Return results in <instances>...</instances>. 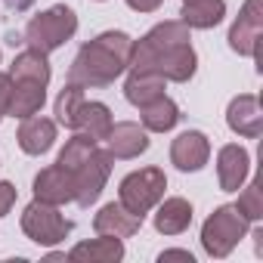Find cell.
I'll use <instances>...</instances> for the list:
<instances>
[{
    "mask_svg": "<svg viewBox=\"0 0 263 263\" xmlns=\"http://www.w3.org/2000/svg\"><path fill=\"white\" fill-rule=\"evenodd\" d=\"M248 217L235 204H220L201 226V248L211 257H229L235 245L248 235Z\"/></svg>",
    "mask_w": 263,
    "mask_h": 263,
    "instance_id": "obj_3",
    "label": "cell"
},
{
    "mask_svg": "<svg viewBox=\"0 0 263 263\" xmlns=\"http://www.w3.org/2000/svg\"><path fill=\"white\" fill-rule=\"evenodd\" d=\"M235 208L248 217V223L263 220V186H260V180H254L251 186H245V189H241V195H238Z\"/></svg>",
    "mask_w": 263,
    "mask_h": 263,
    "instance_id": "obj_26",
    "label": "cell"
},
{
    "mask_svg": "<svg viewBox=\"0 0 263 263\" xmlns=\"http://www.w3.org/2000/svg\"><path fill=\"white\" fill-rule=\"evenodd\" d=\"M161 4H164V0H127V7L137 10V13H155Z\"/></svg>",
    "mask_w": 263,
    "mask_h": 263,
    "instance_id": "obj_29",
    "label": "cell"
},
{
    "mask_svg": "<svg viewBox=\"0 0 263 263\" xmlns=\"http://www.w3.org/2000/svg\"><path fill=\"white\" fill-rule=\"evenodd\" d=\"M22 232L34 241V245H59L71 235V220H65L59 214L56 204H47V201H31L25 211H22Z\"/></svg>",
    "mask_w": 263,
    "mask_h": 263,
    "instance_id": "obj_5",
    "label": "cell"
},
{
    "mask_svg": "<svg viewBox=\"0 0 263 263\" xmlns=\"http://www.w3.org/2000/svg\"><path fill=\"white\" fill-rule=\"evenodd\" d=\"M78 31V16L71 7L65 4H56L44 13H37L28 25H25V44L28 50H37L44 56H50L53 50L65 47Z\"/></svg>",
    "mask_w": 263,
    "mask_h": 263,
    "instance_id": "obj_2",
    "label": "cell"
},
{
    "mask_svg": "<svg viewBox=\"0 0 263 263\" xmlns=\"http://www.w3.org/2000/svg\"><path fill=\"white\" fill-rule=\"evenodd\" d=\"M211 158V143L201 130H186L171 143V161L177 164V171L183 174H195L208 164Z\"/></svg>",
    "mask_w": 263,
    "mask_h": 263,
    "instance_id": "obj_9",
    "label": "cell"
},
{
    "mask_svg": "<svg viewBox=\"0 0 263 263\" xmlns=\"http://www.w3.org/2000/svg\"><path fill=\"white\" fill-rule=\"evenodd\" d=\"M10 96H13V78L0 74V118L10 111Z\"/></svg>",
    "mask_w": 263,
    "mask_h": 263,
    "instance_id": "obj_28",
    "label": "cell"
},
{
    "mask_svg": "<svg viewBox=\"0 0 263 263\" xmlns=\"http://www.w3.org/2000/svg\"><path fill=\"white\" fill-rule=\"evenodd\" d=\"M164 189H167V177L161 167H140L134 174H127L118 186V201L137 214L140 220L164 198Z\"/></svg>",
    "mask_w": 263,
    "mask_h": 263,
    "instance_id": "obj_4",
    "label": "cell"
},
{
    "mask_svg": "<svg viewBox=\"0 0 263 263\" xmlns=\"http://www.w3.org/2000/svg\"><path fill=\"white\" fill-rule=\"evenodd\" d=\"M99 143L96 140H90V137H84V134H74L68 143H65V149L59 152V158H56V164L59 167H65V171H74L93 149H96Z\"/></svg>",
    "mask_w": 263,
    "mask_h": 263,
    "instance_id": "obj_25",
    "label": "cell"
},
{
    "mask_svg": "<svg viewBox=\"0 0 263 263\" xmlns=\"http://www.w3.org/2000/svg\"><path fill=\"white\" fill-rule=\"evenodd\" d=\"M13 81H37V84H50V62H47V56L44 53H37V50H25V53H19L16 59H13V65H10V71H7Z\"/></svg>",
    "mask_w": 263,
    "mask_h": 263,
    "instance_id": "obj_23",
    "label": "cell"
},
{
    "mask_svg": "<svg viewBox=\"0 0 263 263\" xmlns=\"http://www.w3.org/2000/svg\"><path fill=\"white\" fill-rule=\"evenodd\" d=\"M130 56H134V37L124 31H102L78 50L68 68V84L108 87L130 68Z\"/></svg>",
    "mask_w": 263,
    "mask_h": 263,
    "instance_id": "obj_1",
    "label": "cell"
},
{
    "mask_svg": "<svg viewBox=\"0 0 263 263\" xmlns=\"http://www.w3.org/2000/svg\"><path fill=\"white\" fill-rule=\"evenodd\" d=\"M226 124L232 134L238 137H248V140H257L263 134V108H260V99L254 93H241L229 102L226 108Z\"/></svg>",
    "mask_w": 263,
    "mask_h": 263,
    "instance_id": "obj_10",
    "label": "cell"
},
{
    "mask_svg": "<svg viewBox=\"0 0 263 263\" xmlns=\"http://www.w3.org/2000/svg\"><path fill=\"white\" fill-rule=\"evenodd\" d=\"M111 161H115V155L108 152V149H93L74 171H71V180H74V201L81 204V208H90L99 195H102V189H105V183H108V174H111Z\"/></svg>",
    "mask_w": 263,
    "mask_h": 263,
    "instance_id": "obj_6",
    "label": "cell"
},
{
    "mask_svg": "<svg viewBox=\"0 0 263 263\" xmlns=\"http://www.w3.org/2000/svg\"><path fill=\"white\" fill-rule=\"evenodd\" d=\"M4 4H7L13 13H25V10H31V7H34V0H4Z\"/></svg>",
    "mask_w": 263,
    "mask_h": 263,
    "instance_id": "obj_31",
    "label": "cell"
},
{
    "mask_svg": "<svg viewBox=\"0 0 263 263\" xmlns=\"http://www.w3.org/2000/svg\"><path fill=\"white\" fill-rule=\"evenodd\" d=\"M121 257H124V241L115 235H99L68 251V260H87V263H118Z\"/></svg>",
    "mask_w": 263,
    "mask_h": 263,
    "instance_id": "obj_20",
    "label": "cell"
},
{
    "mask_svg": "<svg viewBox=\"0 0 263 263\" xmlns=\"http://www.w3.org/2000/svg\"><path fill=\"white\" fill-rule=\"evenodd\" d=\"M105 143L115 158H140L149 149V130L137 121H118L111 124Z\"/></svg>",
    "mask_w": 263,
    "mask_h": 263,
    "instance_id": "obj_11",
    "label": "cell"
},
{
    "mask_svg": "<svg viewBox=\"0 0 263 263\" xmlns=\"http://www.w3.org/2000/svg\"><path fill=\"white\" fill-rule=\"evenodd\" d=\"M19 149L25 155H44L53 149L56 143V121L50 118H41V115H31V118H22V127H19Z\"/></svg>",
    "mask_w": 263,
    "mask_h": 263,
    "instance_id": "obj_15",
    "label": "cell"
},
{
    "mask_svg": "<svg viewBox=\"0 0 263 263\" xmlns=\"http://www.w3.org/2000/svg\"><path fill=\"white\" fill-rule=\"evenodd\" d=\"M84 102V87L78 84H65L59 99H56V121L68 130H74V121H78V108Z\"/></svg>",
    "mask_w": 263,
    "mask_h": 263,
    "instance_id": "obj_24",
    "label": "cell"
},
{
    "mask_svg": "<svg viewBox=\"0 0 263 263\" xmlns=\"http://www.w3.org/2000/svg\"><path fill=\"white\" fill-rule=\"evenodd\" d=\"M260 31H263V0H245L238 19L229 28V47L238 56H257Z\"/></svg>",
    "mask_w": 263,
    "mask_h": 263,
    "instance_id": "obj_7",
    "label": "cell"
},
{
    "mask_svg": "<svg viewBox=\"0 0 263 263\" xmlns=\"http://www.w3.org/2000/svg\"><path fill=\"white\" fill-rule=\"evenodd\" d=\"M195 68H198V56H195V50H192V44H174V47H167L164 53H158L146 68H140V71H155V74H161L164 81H174V84H186L192 74H195ZM134 71V68H130Z\"/></svg>",
    "mask_w": 263,
    "mask_h": 263,
    "instance_id": "obj_8",
    "label": "cell"
},
{
    "mask_svg": "<svg viewBox=\"0 0 263 263\" xmlns=\"http://www.w3.org/2000/svg\"><path fill=\"white\" fill-rule=\"evenodd\" d=\"M248 171H251V155L238 143H229L217 152V180L223 192H238L248 180Z\"/></svg>",
    "mask_w": 263,
    "mask_h": 263,
    "instance_id": "obj_12",
    "label": "cell"
},
{
    "mask_svg": "<svg viewBox=\"0 0 263 263\" xmlns=\"http://www.w3.org/2000/svg\"><path fill=\"white\" fill-rule=\"evenodd\" d=\"M47 102V87L37 81H13V96H10V111L13 118H31L44 108Z\"/></svg>",
    "mask_w": 263,
    "mask_h": 263,
    "instance_id": "obj_19",
    "label": "cell"
},
{
    "mask_svg": "<svg viewBox=\"0 0 263 263\" xmlns=\"http://www.w3.org/2000/svg\"><path fill=\"white\" fill-rule=\"evenodd\" d=\"M254 238H257V254H263V229H257Z\"/></svg>",
    "mask_w": 263,
    "mask_h": 263,
    "instance_id": "obj_32",
    "label": "cell"
},
{
    "mask_svg": "<svg viewBox=\"0 0 263 263\" xmlns=\"http://www.w3.org/2000/svg\"><path fill=\"white\" fill-rule=\"evenodd\" d=\"M164 84L167 81L161 74H155V71H130V78L124 84V96H127L130 105L143 108V105L155 102L158 96H164Z\"/></svg>",
    "mask_w": 263,
    "mask_h": 263,
    "instance_id": "obj_21",
    "label": "cell"
},
{
    "mask_svg": "<svg viewBox=\"0 0 263 263\" xmlns=\"http://www.w3.org/2000/svg\"><path fill=\"white\" fill-rule=\"evenodd\" d=\"M111 124H115V118H111V108H108L105 102H96V99H90V102L84 99V102H81L78 121H74V130H78V134H84V137L102 143V140L108 137Z\"/></svg>",
    "mask_w": 263,
    "mask_h": 263,
    "instance_id": "obj_16",
    "label": "cell"
},
{
    "mask_svg": "<svg viewBox=\"0 0 263 263\" xmlns=\"http://www.w3.org/2000/svg\"><path fill=\"white\" fill-rule=\"evenodd\" d=\"M143 226V220L137 214H130L121 201H108L99 208V214L93 217V229L99 235H115V238H130L137 235Z\"/></svg>",
    "mask_w": 263,
    "mask_h": 263,
    "instance_id": "obj_14",
    "label": "cell"
},
{
    "mask_svg": "<svg viewBox=\"0 0 263 263\" xmlns=\"http://www.w3.org/2000/svg\"><path fill=\"white\" fill-rule=\"evenodd\" d=\"M140 118H143V127L149 134H167V130H174L180 124L183 115H180V105L171 96H158L155 102L140 108Z\"/></svg>",
    "mask_w": 263,
    "mask_h": 263,
    "instance_id": "obj_22",
    "label": "cell"
},
{
    "mask_svg": "<svg viewBox=\"0 0 263 263\" xmlns=\"http://www.w3.org/2000/svg\"><path fill=\"white\" fill-rule=\"evenodd\" d=\"M223 16H226L223 0H183V10H180V22L186 28H198V31L220 25Z\"/></svg>",
    "mask_w": 263,
    "mask_h": 263,
    "instance_id": "obj_18",
    "label": "cell"
},
{
    "mask_svg": "<svg viewBox=\"0 0 263 263\" xmlns=\"http://www.w3.org/2000/svg\"><path fill=\"white\" fill-rule=\"evenodd\" d=\"M192 223V204L180 195L174 198H161L158 201V211H155V229L161 235H180L186 232Z\"/></svg>",
    "mask_w": 263,
    "mask_h": 263,
    "instance_id": "obj_17",
    "label": "cell"
},
{
    "mask_svg": "<svg viewBox=\"0 0 263 263\" xmlns=\"http://www.w3.org/2000/svg\"><path fill=\"white\" fill-rule=\"evenodd\" d=\"M34 198L37 201H47V204H65V201H74V180H71V171L53 164V167H44L37 177H34Z\"/></svg>",
    "mask_w": 263,
    "mask_h": 263,
    "instance_id": "obj_13",
    "label": "cell"
},
{
    "mask_svg": "<svg viewBox=\"0 0 263 263\" xmlns=\"http://www.w3.org/2000/svg\"><path fill=\"white\" fill-rule=\"evenodd\" d=\"M161 260H186V263H192V254L189 251H180V248H171V251L161 254Z\"/></svg>",
    "mask_w": 263,
    "mask_h": 263,
    "instance_id": "obj_30",
    "label": "cell"
},
{
    "mask_svg": "<svg viewBox=\"0 0 263 263\" xmlns=\"http://www.w3.org/2000/svg\"><path fill=\"white\" fill-rule=\"evenodd\" d=\"M13 204H16V186L7 183V180H0V217L10 214Z\"/></svg>",
    "mask_w": 263,
    "mask_h": 263,
    "instance_id": "obj_27",
    "label": "cell"
}]
</instances>
